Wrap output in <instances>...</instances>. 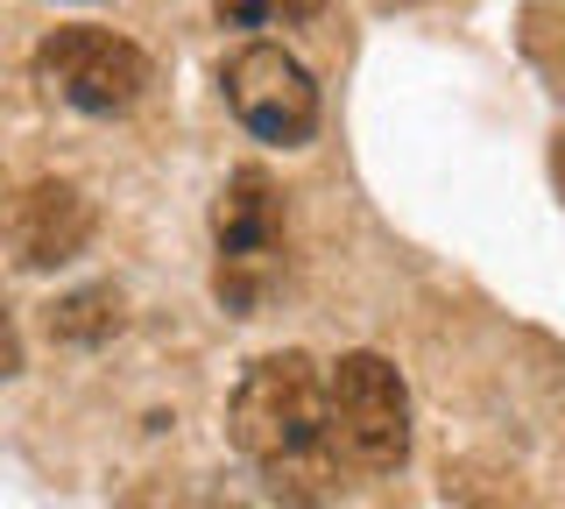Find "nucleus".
Wrapping results in <instances>:
<instances>
[{
    "mask_svg": "<svg viewBox=\"0 0 565 509\" xmlns=\"http://www.w3.org/2000/svg\"><path fill=\"white\" fill-rule=\"evenodd\" d=\"M226 432L276 496L318 502L340 474L332 425H326V368L311 354H269L247 368L234 403H226Z\"/></svg>",
    "mask_w": 565,
    "mask_h": 509,
    "instance_id": "obj_1",
    "label": "nucleus"
},
{
    "mask_svg": "<svg viewBox=\"0 0 565 509\" xmlns=\"http://www.w3.org/2000/svg\"><path fill=\"white\" fill-rule=\"evenodd\" d=\"M212 241H220V262H212V290L234 319H255L269 305V290L282 284V199L269 184V170H234L212 205Z\"/></svg>",
    "mask_w": 565,
    "mask_h": 509,
    "instance_id": "obj_2",
    "label": "nucleus"
},
{
    "mask_svg": "<svg viewBox=\"0 0 565 509\" xmlns=\"http://www.w3.org/2000/svg\"><path fill=\"white\" fill-rule=\"evenodd\" d=\"M326 425L332 453L353 474H388L411 453V390L396 361L382 354H340L326 368Z\"/></svg>",
    "mask_w": 565,
    "mask_h": 509,
    "instance_id": "obj_3",
    "label": "nucleus"
},
{
    "mask_svg": "<svg viewBox=\"0 0 565 509\" xmlns=\"http://www.w3.org/2000/svg\"><path fill=\"white\" fill-rule=\"evenodd\" d=\"M35 78H43L50 99H64L78 114H128L141 99V85H149V57L128 36H114V29L71 22L35 50Z\"/></svg>",
    "mask_w": 565,
    "mask_h": 509,
    "instance_id": "obj_4",
    "label": "nucleus"
},
{
    "mask_svg": "<svg viewBox=\"0 0 565 509\" xmlns=\"http://www.w3.org/2000/svg\"><path fill=\"white\" fill-rule=\"evenodd\" d=\"M226 107H234V120L247 135H262V142H276V149H297V142H311V128H318V85L311 72L290 57L282 43H247L226 57Z\"/></svg>",
    "mask_w": 565,
    "mask_h": 509,
    "instance_id": "obj_5",
    "label": "nucleus"
},
{
    "mask_svg": "<svg viewBox=\"0 0 565 509\" xmlns=\"http://www.w3.org/2000/svg\"><path fill=\"white\" fill-rule=\"evenodd\" d=\"M0 226H8V248H14L22 269H57V262H71L85 241H93V199H85L78 184L43 178L8 205Z\"/></svg>",
    "mask_w": 565,
    "mask_h": 509,
    "instance_id": "obj_6",
    "label": "nucleus"
},
{
    "mask_svg": "<svg viewBox=\"0 0 565 509\" xmlns=\"http://www.w3.org/2000/svg\"><path fill=\"white\" fill-rule=\"evenodd\" d=\"M114 326H120L114 290H78L50 311V332H57V340H99V332H114Z\"/></svg>",
    "mask_w": 565,
    "mask_h": 509,
    "instance_id": "obj_7",
    "label": "nucleus"
},
{
    "mask_svg": "<svg viewBox=\"0 0 565 509\" xmlns=\"http://www.w3.org/2000/svg\"><path fill=\"white\" fill-rule=\"evenodd\" d=\"M305 14H318V0H220L226 29H290Z\"/></svg>",
    "mask_w": 565,
    "mask_h": 509,
    "instance_id": "obj_8",
    "label": "nucleus"
},
{
    "mask_svg": "<svg viewBox=\"0 0 565 509\" xmlns=\"http://www.w3.org/2000/svg\"><path fill=\"white\" fill-rule=\"evenodd\" d=\"M8 375H22V332H14V319L0 311V382Z\"/></svg>",
    "mask_w": 565,
    "mask_h": 509,
    "instance_id": "obj_9",
    "label": "nucleus"
}]
</instances>
